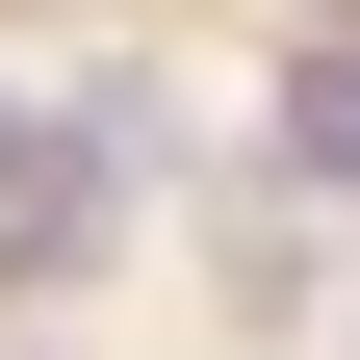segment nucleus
Returning <instances> with one entry per match:
<instances>
[{
  "label": "nucleus",
  "mask_w": 360,
  "mask_h": 360,
  "mask_svg": "<svg viewBox=\"0 0 360 360\" xmlns=\"http://www.w3.org/2000/svg\"><path fill=\"white\" fill-rule=\"evenodd\" d=\"M283 180H335V206H360V26H309V52H283Z\"/></svg>",
  "instance_id": "nucleus-1"
},
{
  "label": "nucleus",
  "mask_w": 360,
  "mask_h": 360,
  "mask_svg": "<svg viewBox=\"0 0 360 360\" xmlns=\"http://www.w3.org/2000/svg\"><path fill=\"white\" fill-rule=\"evenodd\" d=\"M309 26H360V0H309Z\"/></svg>",
  "instance_id": "nucleus-2"
}]
</instances>
